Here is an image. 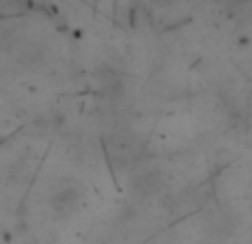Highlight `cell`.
Listing matches in <instances>:
<instances>
[]
</instances>
